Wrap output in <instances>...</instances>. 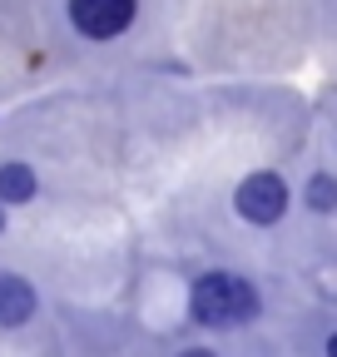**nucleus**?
Listing matches in <instances>:
<instances>
[{
  "instance_id": "nucleus-1",
  "label": "nucleus",
  "mask_w": 337,
  "mask_h": 357,
  "mask_svg": "<svg viewBox=\"0 0 337 357\" xmlns=\"http://www.w3.org/2000/svg\"><path fill=\"white\" fill-rule=\"evenodd\" d=\"M184 312L203 333H243L263 318V288L243 268H203L189 278Z\"/></svg>"
},
{
  "instance_id": "nucleus-2",
  "label": "nucleus",
  "mask_w": 337,
  "mask_h": 357,
  "mask_svg": "<svg viewBox=\"0 0 337 357\" xmlns=\"http://www.w3.org/2000/svg\"><path fill=\"white\" fill-rule=\"evenodd\" d=\"M292 204H298V194H292L288 174H283V169H273V164L248 169L238 184H233V194H228L233 218L243 223V229H258V234L283 229V218L292 213Z\"/></svg>"
},
{
  "instance_id": "nucleus-3",
  "label": "nucleus",
  "mask_w": 337,
  "mask_h": 357,
  "mask_svg": "<svg viewBox=\"0 0 337 357\" xmlns=\"http://www.w3.org/2000/svg\"><path fill=\"white\" fill-rule=\"evenodd\" d=\"M144 15V0H65V25L84 45H114Z\"/></svg>"
},
{
  "instance_id": "nucleus-4",
  "label": "nucleus",
  "mask_w": 337,
  "mask_h": 357,
  "mask_svg": "<svg viewBox=\"0 0 337 357\" xmlns=\"http://www.w3.org/2000/svg\"><path fill=\"white\" fill-rule=\"evenodd\" d=\"M40 318V288L35 278L15 273V268H0V333H20Z\"/></svg>"
},
{
  "instance_id": "nucleus-5",
  "label": "nucleus",
  "mask_w": 337,
  "mask_h": 357,
  "mask_svg": "<svg viewBox=\"0 0 337 357\" xmlns=\"http://www.w3.org/2000/svg\"><path fill=\"white\" fill-rule=\"evenodd\" d=\"M40 169L30 159H0V204L6 208H25L40 199Z\"/></svg>"
},
{
  "instance_id": "nucleus-6",
  "label": "nucleus",
  "mask_w": 337,
  "mask_h": 357,
  "mask_svg": "<svg viewBox=\"0 0 337 357\" xmlns=\"http://www.w3.org/2000/svg\"><path fill=\"white\" fill-rule=\"evenodd\" d=\"M298 204L313 218H337V169H327V164L308 169L298 184Z\"/></svg>"
},
{
  "instance_id": "nucleus-7",
  "label": "nucleus",
  "mask_w": 337,
  "mask_h": 357,
  "mask_svg": "<svg viewBox=\"0 0 337 357\" xmlns=\"http://www.w3.org/2000/svg\"><path fill=\"white\" fill-rule=\"evenodd\" d=\"M174 357H224L214 342H184V347H174Z\"/></svg>"
},
{
  "instance_id": "nucleus-8",
  "label": "nucleus",
  "mask_w": 337,
  "mask_h": 357,
  "mask_svg": "<svg viewBox=\"0 0 337 357\" xmlns=\"http://www.w3.org/2000/svg\"><path fill=\"white\" fill-rule=\"evenodd\" d=\"M322 357H337V328H327V337H322Z\"/></svg>"
},
{
  "instance_id": "nucleus-9",
  "label": "nucleus",
  "mask_w": 337,
  "mask_h": 357,
  "mask_svg": "<svg viewBox=\"0 0 337 357\" xmlns=\"http://www.w3.org/2000/svg\"><path fill=\"white\" fill-rule=\"evenodd\" d=\"M6 234H10V208L0 204V238H6Z\"/></svg>"
}]
</instances>
